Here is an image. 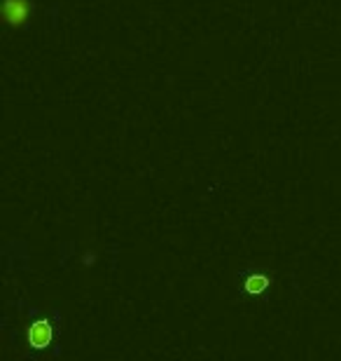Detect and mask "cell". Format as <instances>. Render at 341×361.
<instances>
[{
    "label": "cell",
    "mask_w": 341,
    "mask_h": 361,
    "mask_svg": "<svg viewBox=\"0 0 341 361\" xmlns=\"http://www.w3.org/2000/svg\"><path fill=\"white\" fill-rule=\"evenodd\" d=\"M31 0H3V17L12 28H21L31 21Z\"/></svg>",
    "instance_id": "6da1fadb"
},
{
    "label": "cell",
    "mask_w": 341,
    "mask_h": 361,
    "mask_svg": "<svg viewBox=\"0 0 341 361\" xmlns=\"http://www.w3.org/2000/svg\"><path fill=\"white\" fill-rule=\"evenodd\" d=\"M52 338H54V331H52V324L47 319H38L31 329H28V343H31L33 350L47 348V345L52 343Z\"/></svg>",
    "instance_id": "7a4b0ae2"
},
{
    "label": "cell",
    "mask_w": 341,
    "mask_h": 361,
    "mask_svg": "<svg viewBox=\"0 0 341 361\" xmlns=\"http://www.w3.org/2000/svg\"><path fill=\"white\" fill-rule=\"evenodd\" d=\"M271 286V277L266 272H248L243 277V291L248 295H264Z\"/></svg>",
    "instance_id": "3957f363"
}]
</instances>
